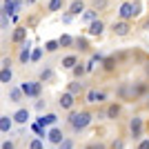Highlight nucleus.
<instances>
[{"instance_id": "nucleus-25", "label": "nucleus", "mask_w": 149, "mask_h": 149, "mask_svg": "<svg viewBox=\"0 0 149 149\" xmlns=\"http://www.w3.org/2000/svg\"><path fill=\"white\" fill-rule=\"evenodd\" d=\"M118 111H120V109L113 105V107H109V109H107V116H109V118H116V116H118Z\"/></svg>"}, {"instance_id": "nucleus-14", "label": "nucleus", "mask_w": 149, "mask_h": 149, "mask_svg": "<svg viewBox=\"0 0 149 149\" xmlns=\"http://www.w3.org/2000/svg\"><path fill=\"white\" fill-rule=\"evenodd\" d=\"M140 127H143L140 118H134V120H131V131H134V136H138V134H140Z\"/></svg>"}, {"instance_id": "nucleus-6", "label": "nucleus", "mask_w": 149, "mask_h": 149, "mask_svg": "<svg viewBox=\"0 0 149 149\" xmlns=\"http://www.w3.org/2000/svg\"><path fill=\"white\" fill-rule=\"evenodd\" d=\"M56 120H58L56 113H47V116H42V118L38 120V125H40V127H45V125H54Z\"/></svg>"}, {"instance_id": "nucleus-33", "label": "nucleus", "mask_w": 149, "mask_h": 149, "mask_svg": "<svg viewBox=\"0 0 149 149\" xmlns=\"http://www.w3.org/2000/svg\"><path fill=\"white\" fill-rule=\"evenodd\" d=\"M89 149H102V147H100V145H98V147H89Z\"/></svg>"}, {"instance_id": "nucleus-20", "label": "nucleus", "mask_w": 149, "mask_h": 149, "mask_svg": "<svg viewBox=\"0 0 149 149\" xmlns=\"http://www.w3.org/2000/svg\"><path fill=\"white\" fill-rule=\"evenodd\" d=\"M60 5H62V0H51V2H49V11H58Z\"/></svg>"}, {"instance_id": "nucleus-21", "label": "nucleus", "mask_w": 149, "mask_h": 149, "mask_svg": "<svg viewBox=\"0 0 149 149\" xmlns=\"http://www.w3.org/2000/svg\"><path fill=\"white\" fill-rule=\"evenodd\" d=\"M58 45H60V42H56V40H49V42L45 45V49H47V51H56V49H58Z\"/></svg>"}, {"instance_id": "nucleus-15", "label": "nucleus", "mask_w": 149, "mask_h": 149, "mask_svg": "<svg viewBox=\"0 0 149 149\" xmlns=\"http://www.w3.org/2000/svg\"><path fill=\"white\" fill-rule=\"evenodd\" d=\"M29 58H31V54H29V42H27V45H25V49L20 51V62H27Z\"/></svg>"}, {"instance_id": "nucleus-3", "label": "nucleus", "mask_w": 149, "mask_h": 149, "mask_svg": "<svg viewBox=\"0 0 149 149\" xmlns=\"http://www.w3.org/2000/svg\"><path fill=\"white\" fill-rule=\"evenodd\" d=\"M22 93H27V96H38V93H40V85H38V82H25V85H22Z\"/></svg>"}, {"instance_id": "nucleus-31", "label": "nucleus", "mask_w": 149, "mask_h": 149, "mask_svg": "<svg viewBox=\"0 0 149 149\" xmlns=\"http://www.w3.org/2000/svg\"><path fill=\"white\" fill-rule=\"evenodd\" d=\"M138 149H149V140H143V143H140V147Z\"/></svg>"}, {"instance_id": "nucleus-26", "label": "nucleus", "mask_w": 149, "mask_h": 149, "mask_svg": "<svg viewBox=\"0 0 149 149\" xmlns=\"http://www.w3.org/2000/svg\"><path fill=\"white\" fill-rule=\"evenodd\" d=\"M58 42H60V47H69V45L74 42V40H71V38H69V36H62L60 40H58Z\"/></svg>"}, {"instance_id": "nucleus-1", "label": "nucleus", "mask_w": 149, "mask_h": 149, "mask_svg": "<svg viewBox=\"0 0 149 149\" xmlns=\"http://www.w3.org/2000/svg\"><path fill=\"white\" fill-rule=\"evenodd\" d=\"M69 123H71L74 129H85V127L91 123V116H89L87 111H80V113H74V116L69 118Z\"/></svg>"}, {"instance_id": "nucleus-13", "label": "nucleus", "mask_w": 149, "mask_h": 149, "mask_svg": "<svg viewBox=\"0 0 149 149\" xmlns=\"http://www.w3.org/2000/svg\"><path fill=\"white\" fill-rule=\"evenodd\" d=\"M113 31H116V33H118V36H125V33H127V31H129V27L125 25V22H118V25H113Z\"/></svg>"}, {"instance_id": "nucleus-22", "label": "nucleus", "mask_w": 149, "mask_h": 149, "mask_svg": "<svg viewBox=\"0 0 149 149\" xmlns=\"http://www.w3.org/2000/svg\"><path fill=\"white\" fill-rule=\"evenodd\" d=\"M80 89H82L80 82H71V87H69V93H80Z\"/></svg>"}, {"instance_id": "nucleus-2", "label": "nucleus", "mask_w": 149, "mask_h": 149, "mask_svg": "<svg viewBox=\"0 0 149 149\" xmlns=\"http://www.w3.org/2000/svg\"><path fill=\"white\" fill-rule=\"evenodd\" d=\"M136 13H138V7L131 5V2H125V5L120 7V16H123V18H131V16H136Z\"/></svg>"}, {"instance_id": "nucleus-16", "label": "nucleus", "mask_w": 149, "mask_h": 149, "mask_svg": "<svg viewBox=\"0 0 149 149\" xmlns=\"http://www.w3.org/2000/svg\"><path fill=\"white\" fill-rule=\"evenodd\" d=\"M0 80H2V82H9V80H11V69H9V67L2 69V74H0Z\"/></svg>"}, {"instance_id": "nucleus-9", "label": "nucleus", "mask_w": 149, "mask_h": 149, "mask_svg": "<svg viewBox=\"0 0 149 149\" xmlns=\"http://www.w3.org/2000/svg\"><path fill=\"white\" fill-rule=\"evenodd\" d=\"M89 33H93V36L102 33V22H100V20H93L91 25H89Z\"/></svg>"}, {"instance_id": "nucleus-30", "label": "nucleus", "mask_w": 149, "mask_h": 149, "mask_svg": "<svg viewBox=\"0 0 149 149\" xmlns=\"http://www.w3.org/2000/svg\"><path fill=\"white\" fill-rule=\"evenodd\" d=\"M93 7H96V9H102V7H105V0H96V2H93Z\"/></svg>"}, {"instance_id": "nucleus-29", "label": "nucleus", "mask_w": 149, "mask_h": 149, "mask_svg": "<svg viewBox=\"0 0 149 149\" xmlns=\"http://www.w3.org/2000/svg\"><path fill=\"white\" fill-rule=\"evenodd\" d=\"M51 76H54V74H51L49 69H47V71H42V74H40V78H42V80H49Z\"/></svg>"}, {"instance_id": "nucleus-10", "label": "nucleus", "mask_w": 149, "mask_h": 149, "mask_svg": "<svg viewBox=\"0 0 149 149\" xmlns=\"http://www.w3.org/2000/svg\"><path fill=\"white\" fill-rule=\"evenodd\" d=\"M80 11H82V2H80V0H74L71 7H69V13H71V16H78Z\"/></svg>"}, {"instance_id": "nucleus-18", "label": "nucleus", "mask_w": 149, "mask_h": 149, "mask_svg": "<svg viewBox=\"0 0 149 149\" xmlns=\"http://www.w3.org/2000/svg\"><path fill=\"white\" fill-rule=\"evenodd\" d=\"M22 96V89H11V102H18Z\"/></svg>"}, {"instance_id": "nucleus-12", "label": "nucleus", "mask_w": 149, "mask_h": 149, "mask_svg": "<svg viewBox=\"0 0 149 149\" xmlns=\"http://www.w3.org/2000/svg\"><path fill=\"white\" fill-rule=\"evenodd\" d=\"M0 129L5 131V134L11 129V120H9V116H2V118H0Z\"/></svg>"}, {"instance_id": "nucleus-28", "label": "nucleus", "mask_w": 149, "mask_h": 149, "mask_svg": "<svg viewBox=\"0 0 149 149\" xmlns=\"http://www.w3.org/2000/svg\"><path fill=\"white\" fill-rule=\"evenodd\" d=\"M40 56H42V49H36L33 54H31V60H38Z\"/></svg>"}, {"instance_id": "nucleus-5", "label": "nucleus", "mask_w": 149, "mask_h": 149, "mask_svg": "<svg viewBox=\"0 0 149 149\" xmlns=\"http://www.w3.org/2000/svg\"><path fill=\"white\" fill-rule=\"evenodd\" d=\"M13 120L20 123V125H25L27 120H29V111H27V109H18V111L13 113Z\"/></svg>"}, {"instance_id": "nucleus-8", "label": "nucleus", "mask_w": 149, "mask_h": 149, "mask_svg": "<svg viewBox=\"0 0 149 149\" xmlns=\"http://www.w3.org/2000/svg\"><path fill=\"white\" fill-rule=\"evenodd\" d=\"M74 105V93H65L60 98V107H65V109H69V107Z\"/></svg>"}, {"instance_id": "nucleus-4", "label": "nucleus", "mask_w": 149, "mask_h": 149, "mask_svg": "<svg viewBox=\"0 0 149 149\" xmlns=\"http://www.w3.org/2000/svg\"><path fill=\"white\" fill-rule=\"evenodd\" d=\"M47 138H49L54 145H60L62 140H65V138H62V131H60V129H51L49 134H47Z\"/></svg>"}, {"instance_id": "nucleus-32", "label": "nucleus", "mask_w": 149, "mask_h": 149, "mask_svg": "<svg viewBox=\"0 0 149 149\" xmlns=\"http://www.w3.org/2000/svg\"><path fill=\"white\" fill-rule=\"evenodd\" d=\"M2 149H13V145L11 143H2Z\"/></svg>"}, {"instance_id": "nucleus-27", "label": "nucleus", "mask_w": 149, "mask_h": 149, "mask_svg": "<svg viewBox=\"0 0 149 149\" xmlns=\"http://www.w3.org/2000/svg\"><path fill=\"white\" fill-rule=\"evenodd\" d=\"M29 149H42V143H40V140H33V143L29 145Z\"/></svg>"}, {"instance_id": "nucleus-17", "label": "nucleus", "mask_w": 149, "mask_h": 149, "mask_svg": "<svg viewBox=\"0 0 149 149\" xmlns=\"http://www.w3.org/2000/svg\"><path fill=\"white\" fill-rule=\"evenodd\" d=\"M74 65H76V58L74 56H67L65 60H62V67H67V69H71Z\"/></svg>"}, {"instance_id": "nucleus-19", "label": "nucleus", "mask_w": 149, "mask_h": 149, "mask_svg": "<svg viewBox=\"0 0 149 149\" xmlns=\"http://www.w3.org/2000/svg\"><path fill=\"white\" fill-rule=\"evenodd\" d=\"M25 33H27L25 29H16V33H13V40H16V42H20V40L25 38Z\"/></svg>"}, {"instance_id": "nucleus-11", "label": "nucleus", "mask_w": 149, "mask_h": 149, "mask_svg": "<svg viewBox=\"0 0 149 149\" xmlns=\"http://www.w3.org/2000/svg\"><path fill=\"white\" fill-rule=\"evenodd\" d=\"M16 7H18V2H13V0H7L5 7H2V11H5V16H9V13L16 11Z\"/></svg>"}, {"instance_id": "nucleus-23", "label": "nucleus", "mask_w": 149, "mask_h": 149, "mask_svg": "<svg viewBox=\"0 0 149 149\" xmlns=\"http://www.w3.org/2000/svg\"><path fill=\"white\" fill-rule=\"evenodd\" d=\"M93 18H96V11H85L82 13V20H87V22H93Z\"/></svg>"}, {"instance_id": "nucleus-7", "label": "nucleus", "mask_w": 149, "mask_h": 149, "mask_svg": "<svg viewBox=\"0 0 149 149\" xmlns=\"http://www.w3.org/2000/svg\"><path fill=\"white\" fill-rule=\"evenodd\" d=\"M102 98H105V93H100V91H93V89L87 93V102H100Z\"/></svg>"}, {"instance_id": "nucleus-24", "label": "nucleus", "mask_w": 149, "mask_h": 149, "mask_svg": "<svg viewBox=\"0 0 149 149\" xmlns=\"http://www.w3.org/2000/svg\"><path fill=\"white\" fill-rule=\"evenodd\" d=\"M60 149H74V140H69V138H65L60 143Z\"/></svg>"}]
</instances>
